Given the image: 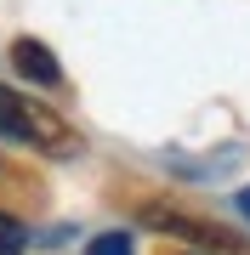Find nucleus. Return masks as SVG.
<instances>
[{
    "mask_svg": "<svg viewBox=\"0 0 250 255\" xmlns=\"http://www.w3.org/2000/svg\"><path fill=\"white\" fill-rule=\"evenodd\" d=\"M0 136L34 142L40 153H74V147H80V136L46 108V102H28L17 91H6V85H0Z\"/></svg>",
    "mask_w": 250,
    "mask_h": 255,
    "instance_id": "1",
    "label": "nucleus"
},
{
    "mask_svg": "<svg viewBox=\"0 0 250 255\" xmlns=\"http://www.w3.org/2000/svg\"><path fill=\"white\" fill-rule=\"evenodd\" d=\"M142 227H154V233H171V238H188V244H199V250H216V255H245V244H239L233 233H222L216 221H205V216L171 210V204H148V210H142Z\"/></svg>",
    "mask_w": 250,
    "mask_h": 255,
    "instance_id": "2",
    "label": "nucleus"
},
{
    "mask_svg": "<svg viewBox=\"0 0 250 255\" xmlns=\"http://www.w3.org/2000/svg\"><path fill=\"white\" fill-rule=\"evenodd\" d=\"M11 68L23 74V80H34V85H63V68H57V57L51 46H40V40H11Z\"/></svg>",
    "mask_w": 250,
    "mask_h": 255,
    "instance_id": "3",
    "label": "nucleus"
},
{
    "mask_svg": "<svg viewBox=\"0 0 250 255\" xmlns=\"http://www.w3.org/2000/svg\"><path fill=\"white\" fill-rule=\"evenodd\" d=\"M23 250H28V233H23V221L0 210V255H23Z\"/></svg>",
    "mask_w": 250,
    "mask_h": 255,
    "instance_id": "4",
    "label": "nucleus"
},
{
    "mask_svg": "<svg viewBox=\"0 0 250 255\" xmlns=\"http://www.w3.org/2000/svg\"><path fill=\"white\" fill-rule=\"evenodd\" d=\"M85 255H137V250H131L125 233H102V238H91V250H85Z\"/></svg>",
    "mask_w": 250,
    "mask_h": 255,
    "instance_id": "5",
    "label": "nucleus"
},
{
    "mask_svg": "<svg viewBox=\"0 0 250 255\" xmlns=\"http://www.w3.org/2000/svg\"><path fill=\"white\" fill-rule=\"evenodd\" d=\"M239 216H245V221H250V182H245V187H239Z\"/></svg>",
    "mask_w": 250,
    "mask_h": 255,
    "instance_id": "6",
    "label": "nucleus"
}]
</instances>
